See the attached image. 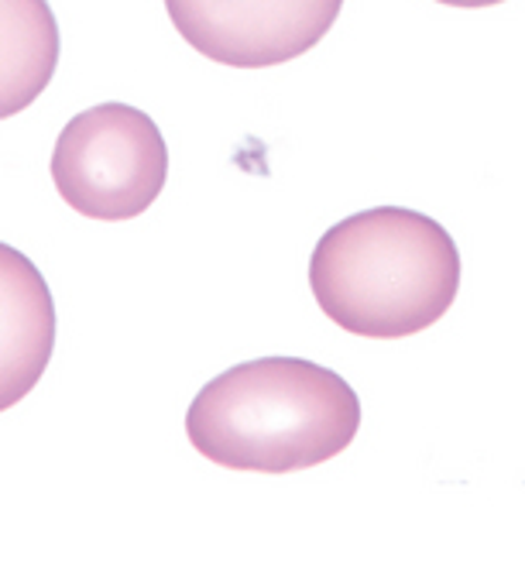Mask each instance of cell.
I'll return each mask as SVG.
<instances>
[{
	"label": "cell",
	"mask_w": 525,
	"mask_h": 566,
	"mask_svg": "<svg viewBox=\"0 0 525 566\" xmlns=\"http://www.w3.org/2000/svg\"><path fill=\"white\" fill-rule=\"evenodd\" d=\"M360 429L354 388L300 357H261L213 378L192 398L186 432L227 471L292 474L344 453Z\"/></svg>",
	"instance_id": "cell-1"
},
{
	"label": "cell",
	"mask_w": 525,
	"mask_h": 566,
	"mask_svg": "<svg viewBox=\"0 0 525 566\" xmlns=\"http://www.w3.org/2000/svg\"><path fill=\"white\" fill-rule=\"evenodd\" d=\"M59 52V21L45 0H0V120L42 96Z\"/></svg>",
	"instance_id": "cell-6"
},
{
	"label": "cell",
	"mask_w": 525,
	"mask_h": 566,
	"mask_svg": "<svg viewBox=\"0 0 525 566\" xmlns=\"http://www.w3.org/2000/svg\"><path fill=\"white\" fill-rule=\"evenodd\" d=\"M340 8L344 0H166L179 35L234 70H269L306 55Z\"/></svg>",
	"instance_id": "cell-4"
},
{
	"label": "cell",
	"mask_w": 525,
	"mask_h": 566,
	"mask_svg": "<svg viewBox=\"0 0 525 566\" xmlns=\"http://www.w3.org/2000/svg\"><path fill=\"white\" fill-rule=\"evenodd\" d=\"M55 350V303L42 272L0 244V412L35 388Z\"/></svg>",
	"instance_id": "cell-5"
},
{
	"label": "cell",
	"mask_w": 525,
	"mask_h": 566,
	"mask_svg": "<svg viewBox=\"0 0 525 566\" xmlns=\"http://www.w3.org/2000/svg\"><path fill=\"white\" fill-rule=\"evenodd\" d=\"M309 285L340 329L368 340H402L453 306L461 254L437 220L406 207H375L319 238Z\"/></svg>",
	"instance_id": "cell-2"
},
{
	"label": "cell",
	"mask_w": 525,
	"mask_h": 566,
	"mask_svg": "<svg viewBox=\"0 0 525 566\" xmlns=\"http://www.w3.org/2000/svg\"><path fill=\"white\" fill-rule=\"evenodd\" d=\"M437 4H450V8H495V4H505V0H437Z\"/></svg>",
	"instance_id": "cell-7"
},
{
	"label": "cell",
	"mask_w": 525,
	"mask_h": 566,
	"mask_svg": "<svg viewBox=\"0 0 525 566\" xmlns=\"http://www.w3.org/2000/svg\"><path fill=\"white\" fill-rule=\"evenodd\" d=\"M169 148L158 124L127 107L101 104L62 127L52 151V182L90 220H135L161 196Z\"/></svg>",
	"instance_id": "cell-3"
}]
</instances>
